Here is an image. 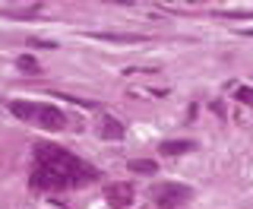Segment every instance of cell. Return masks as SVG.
I'll return each instance as SVG.
<instances>
[{"label": "cell", "instance_id": "cell-6", "mask_svg": "<svg viewBox=\"0 0 253 209\" xmlns=\"http://www.w3.org/2000/svg\"><path fill=\"white\" fill-rule=\"evenodd\" d=\"M193 143L190 140H171V143H162V152L165 156H177V152H190Z\"/></svg>", "mask_w": 253, "mask_h": 209}, {"label": "cell", "instance_id": "cell-1", "mask_svg": "<svg viewBox=\"0 0 253 209\" xmlns=\"http://www.w3.org/2000/svg\"><path fill=\"white\" fill-rule=\"evenodd\" d=\"M98 178V171L76 158L73 152L51 146V143H38L35 146V171H32V187L54 194V190H67V187H83Z\"/></svg>", "mask_w": 253, "mask_h": 209}, {"label": "cell", "instance_id": "cell-3", "mask_svg": "<svg viewBox=\"0 0 253 209\" xmlns=\"http://www.w3.org/2000/svg\"><path fill=\"white\" fill-rule=\"evenodd\" d=\"M187 200H190V187H184V184H158L152 190V203L158 209H177Z\"/></svg>", "mask_w": 253, "mask_h": 209}, {"label": "cell", "instance_id": "cell-4", "mask_svg": "<svg viewBox=\"0 0 253 209\" xmlns=\"http://www.w3.org/2000/svg\"><path fill=\"white\" fill-rule=\"evenodd\" d=\"M98 136H101V140H108V143H117V140H124V136H126V130H124V124L117 117L105 114V117H101V124H98Z\"/></svg>", "mask_w": 253, "mask_h": 209}, {"label": "cell", "instance_id": "cell-2", "mask_svg": "<svg viewBox=\"0 0 253 209\" xmlns=\"http://www.w3.org/2000/svg\"><path fill=\"white\" fill-rule=\"evenodd\" d=\"M10 111L19 120H26V124H35L42 127V130H63L67 127V114H63L60 108H54V104L47 102H10Z\"/></svg>", "mask_w": 253, "mask_h": 209}, {"label": "cell", "instance_id": "cell-7", "mask_svg": "<svg viewBox=\"0 0 253 209\" xmlns=\"http://www.w3.org/2000/svg\"><path fill=\"white\" fill-rule=\"evenodd\" d=\"M130 168H133V171H139V174H155V162H142V158H139V162H130Z\"/></svg>", "mask_w": 253, "mask_h": 209}, {"label": "cell", "instance_id": "cell-8", "mask_svg": "<svg viewBox=\"0 0 253 209\" xmlns=\"http://www.w3.org/2000/svg\"><path fill=\"white\" fill-rule=\"evenodd\" d=\"M19 67H22V70H29V73H38V63L32 60V57H19Z\"/></svg>", "mask_w": 253, "mask_h": 209}, {"label": "cell", "instance_id": "cell-5", "mask_svg": "<svg viewBox=\"0 0 253 209\" xmlns=\"http://www.w3.org/2000/svg\"><path fill=\"white\" fill-rule=\"evenodd\" d=\"M108 203L114 209H126L133 203V187L130 184H111L108 187Z\"/></svg>", "mask_w": 253, "mask_h": 209}, {"label": "cell", "instance_id": "cell-9", "mask_svg": "<svg viewBox=\"0 0 253 209\" xmlns=\"http://www.w3.org/2000/svg\"><path fill=\"white\" fill-rule=\"evenodd\" d=\"M237 99H241V102H253V89H247V86H241V89H237Z\"/></svg>", "mask_w": 253, "mask_h": 209}]
</instances>
